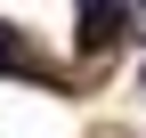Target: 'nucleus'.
<instances>
[{
  "label": "nucleus",
  "mask_w": 146,
  "mask_h": 138,
  "mask_svg": "<svg viewBox=\"0 0 146 138\" xmlns=\"http://www.w3.org/2000/svg\"><path fill=\"white\" fill-rule=\"evenodd\" d=\"M25 65H33V49L16 41V25H0V73H25Z\"/></svg>",
  "instance_id": "nucleus-2"
},
{
  "label": "nucleus",
  "mask_w": 146,
  "mask_h": 138,
  "mask_svg": "<svg viewBox=\"0 0 146 138\" xmlns=\"http://www.w3.org/2000/svg\"><path fill=\"white\" fill-rule=\"evenodd\" d=\"M122 41V0H81V49H114Z\"/></svg>",
  "instance_id": "nucleus-1"
}]
</instances>
